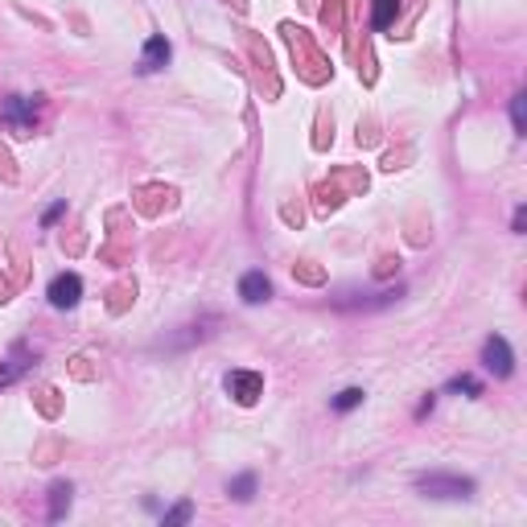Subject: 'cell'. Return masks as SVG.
<instances>
[{
	"label": "cell",
	"instance_id": "obj_1",
	"mask_svg": "<svg viewBox=\"0 0 527 527\" xmlns=\"http://www.w3.org/2000/svg\"><path fill=\"white\" fill-rule=\"evenodd\" d=\"M0 124H8L16 136H29V132H33V103H29L25 95L4 99V107H0Z\"/></svg>",
	"mask_w": 527,
	"mask_h": 527
},
{
	"label": "cell",
	"instance_id": "obj_2",
	"mask_svg": "<svg viewBox=\"0 0 527 527\" xmlns=\"http://www.w3.org/2000/svg\"><path fill=\"white\" fill-rule=\"evenodd\" d=\"M227 392H231L239 404H256L260 392H264V379H260L256 371H231V375H227Z\"/></svg>",
	"mask_w": 527,
	"mask_h": 527
},
{
	"label": "cell",
	"instance_id": "obj_8",
	"mask_svg": "<svg viewBox=\"0 0 527 527\" xmlns=\"http://www.w3.org/2000/svg\"><path fill=\"white\" fill-rule=\"evenodd\" d=\"M49 495H54V507H49V519H62V511L70 507V486H66V482H58V486H54Z\"/></svg>",
	"mask_w": 527,
	"mask_h": 527
},
{
	"label": "cell",
	"instance_id": "obj_9",
	"mask_svg": "<svg viewBox=\"0 0 527 527\" xmlns=\"http://www.w3.org/2000/svg\"><path fill=\"white\" fill-rule=\"evenodd\" d=\"M396 8H400L396 0H375V25H379V29H388V25H392V16H396Z\"/></svg>",
	"mask_w": 527,
	"mask_h": 527
},
{
	"label": "cell",
	"instance_id": "obj_13",
	"mask_svg": "<svg viewBox=\"0 0 527 527\" xmlns=\"http://www.w3.org/2000/svg\"><path fill=\"white\" fill-rule=\"evenodd\" d=\"M449 388H453V392H474V396H478V392H482V388H478V383H474V379H470V375H462V379H453V383H449Z\"/></svg>",
	"mask_w": 527,
	"mask_h": 527
},
{
	"label": "cell",
	"instance_id": "obj_11",
	"mask_svg": "<svg viewBox=\"0 0 527 527\" xmlns=\"http://www.w3.org/2000/svg\"><path fill=\"white\" fill-rule=\"evenodd\" d=\"M251 491H256V478H251V474H243V478L231 486V495H235V499H251Z\"/></svg>",
	"mask_w": 527,
	"mask_h": 527
},
{
	"label": "cell",
	"instance_id": "obj_7",
	"mask_svg": "<svg viewBox=\"0 0 527 527\" xmlns=\"http://www.w3.org/2000/svg\"><path fill=\"white\" fill-rule=\"evenodd\" d=\"M239 293H243V301H251V305H256V301H264V297L272 293V284L264 280V272H247V276H243V284H239Z\"/></svg>",
	"mask_w": 527,
	"mask_h": 527
},
{
	"label": "cell",
	"instance_id": "obj_4",
	"mask_svg": "<svg viewBox=\"0 0 527 527\" xmlns=\"http://www.w3.org/2000/svg\"><path fill=\"white\" fill-rule=\"evenodd\" d=\"M486 367H491L495 375H511V346H507L503 338H491V342H486Z\"/></svg>",
	"mask_w": 527,
	"mask_h": 527
},
{
	"label": "cell",
	"instance_id": "obj_12",
	"mask_svg": "<svg viewBox=\"0 0 527 527\" xmlns=\"http://www.w3.org/2000/svg\"><path fill=\"white\" fill-rule=\"evenodd\" d=\"M190 515H194V507H190V503H181V507H173V511L165 515V527H173V524H186Z\"/></svg>",
	"mask_w": 527,
	"mask_h": 527
},
{
	"label": "cell",
	"instance_id": "obj_10",
	"mask_svg": "<svg viewBox=\"0 0 527 527\" xmlns=\"http://www.w3.org/2000/svg\"><path fill=\"white\" fill-rule=\"evenodd\" d=\"M355 404H363V392H359V388H346V392H338V400H334L338 412H350Z\"/></svg>",
	"mask_w": 527,
	"mask_h": 527
},
{
	"label": "cell",
	"instance_id": "obj_6",
	"mask_svg": "<svg viewBox=\"0 0 527 527\" xmlns=\"http://www.w3.org/2000/svg\"><path fill=\"white\" fill-rule=\"evenodd\" d=\"M421 491H429V495H470V482H462V478H421Z\"/></svg>",
	"mask_w": 527,
	"mask_h": 527
},
{
	"label": "cell",
	"instance_id": "obj_14",
	"mask_svg": "<svg viewBox=\"0 0 527 527\" xmlns=\"http://www.w3.org/2000/svg\"><path fill=\"white\" fill-rule=\"evenodd\" d=\"M62 210H66V202H54V206L45 210V218H41V223H45V227H54V223L62 218Z\"/></svg>",
	"mask_w": 527,
	"mask_h": 527
},
{
	"label": "cell",
	"instance_id": "obj_5",
	"mask_svg": "<svg viewBox=\"0 0 527 527\" xmlns=\"http://www.w3.org/2000/svg\"><path fill=\"white\" fill-rule=\"evenodd\" d=\"M165 62H169V41H165V37H148L144 58H140V70H157V66H165Z\"/></svg>",
	"mask_w": 527,
	"mask_h": 527
},
{
	"label": "cell",
	"instance_id": "obj_3",
	"mask_svg": "<svg viewBox=\"0 0 527 527\" xmlns=\"http://www.w3.org/2000/svg\"><path fill=\"white\" fill-rule=\"evenodd\" d=\"M78 297H82V280H78L74 272H62V276L49 284V301H54L58 309H70V305H78Z\"/></svg>",
	"mask_w": 527,
	"mask_h": 527
},
{
	"label": "cell",
	"instance_id": "obj_15",
	"mask_svg": "<svg viewBox=\"0 0 527 527\" xmlns=\"http://www.w3.org/2000/svg\"><path fill=\"white\" fill-rule=\"evenodd\" d=\"M511 115H515V128L524 132V124H527V115H524V95H519V99L511 103Z\"/></svg>",
	"mask_w": 527,
	"mask_h": 527
}]
</instances>
